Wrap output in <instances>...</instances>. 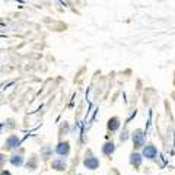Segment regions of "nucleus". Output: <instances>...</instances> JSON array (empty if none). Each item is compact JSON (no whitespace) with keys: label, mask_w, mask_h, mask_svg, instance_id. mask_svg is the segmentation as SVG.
Instances as JSON below:
<instances>
[{"label":"nucleus","mask_w":175,"mask_h":175,"mask_svg":"<svg viewBox=\"0 0 175 175\" xmlns=\"http://www.w3.org/2000/svg\"><path fill=\"white\" fill-rule=\"evenodd\" d=\"M133 143H134V148L144 146V134L142 130H136L133 133Z\"/></svg>","instance_id":"nucleus-1"},{"label":"nucleus","mask_w":175,"mask_h":175,"mask_svg":"<svg viewBox=\"0 0 175 175\" xmlns=\"http://www.w3.org/2000/svg\"><path fill=\"white\" fill-rule=\"evenodd\" d=\"M83 165L86 166L88 169H96L99 166V161L95 156H86V159L83 161Z\"/></svg>","instance_id":"nucleus-2"},{"label":"nucleus","mask_w":175,"mask_h":175,"mask_svg":"<svg viewBox=\"0 0 175 175\" xmlns=\"http://www.w3.org/2000/svg\"><path fill=\"white\" fill-rule=\"evenodd\" d=\"M156 153H158V150H156V148L152 146V144H149V146H146V148L143 149V156L148 159H153L156 156Z\"/></svg>","instance_id":"nucleus-3"},{"label":"nucleus","mask_w":175,"mask_h":175,"mask_svg":"<svg viewBox=\"0 0 175 175\" xmlns=\"http://www.w3.org/2000/svg\"><path fill=\"white\" fill-rule=\"evenodd\" d=\"M69 150H70V146H69L67 142H60L57 144V148H55V152L59 153V155H67Z\"/></svg>","instance_id":"nucleus-4"},{"label":"nucleus","mask_w":175,"mask_h":175,"mask_svg":"<svg viewBox=\"0 0 175 175\" xmlns=\"http://www.w3.org/2000/svg\"><path fill=\"white\" fill-rule=\"evenodd\" d=\"M18 144H19V137H18V136H10V137H7V140H6V148H7V149L16 148Z\"/></svg>","instance_id":"nucleus-5"},{"label":"nucleus","mask_w":175,"mask_h":175,"mask_svg":"<svg viewBox=\"0 0 175 175\" xmlns=\"http://www.w3.org/2000/svg\"><path fill=\"white\" fill-rule=\"evenodd\" d=\"M118 127H120V120H118L117 117H112V118L108 121V128L109 130H112V131H115Z\"/></svg>","instance_id":"nucleus-6"},{"label":"nucleus","mask_w":175,"mask_h":175,"mask_svg":"<svg viewBox=\"0 0 175 175\" xmlns=\"http://www.w3.org/2000/svg\"><path fill=\"white\" fill-rule=\"evenodd\" d=\"M53 168L57 171H64L66 169V162L64 161H61V159H55L53 161Z\"/></svg>","instance_id":"nucleus-7"},{"label":"nucleus","mask_w":175,"mask_h":175,"mask_svg":"<svg viewBox=\"0 0 175 175\" xmlns=\"http://www.w3.org/2000/svg\"><path fill=\"white\" fill-rule=\"evenodd\" d=\"M130 164L134 165V166H140V164H142V156H140L139 153H133L130 156Z\"/></svg>","instance_id":"nucleus-8"},{"label":"nucleus","mask_w":175,"mask_h":175,"mask_svg":"<svg viewBox=\"0 0 175 175\" xmlns=\"http://www.w3.org/2000/svg\"><path fill=\"white\" fill-rule=\"evenodd\" d=\"M114 143H105L104 146H102V153L104 155H111V153L114 152Z\"/></svg>","instance_id":"nucleus-9"},{"label":"nucleus","mask_w":175,"mask_h":175,"mask_svg":"<svg viewBox=\"0 0 175 175\" xmlns=\"http://www.w3.org/2000/svg\"><path fill=\"white\" fill-rule=\"evenodd\" d=\"M10 162H12V165H15V166H21V165L23 164V159H22L21 155H13L10 158Z\"/></svg>","instance_id":"nucleus-10"},{"label":"nucleus","mask_w":175,"mask_h":175,"mask_svg":"<svg viewBox=\"0 0 175 175\" xmlns=\"http://www.w3.org/2000/svg\"><path fill=\"white\" fill-rule=\"evenodd\" d=\"M121 142H124V140H127V131H124V133H123V134H121Z\"/></svg>","instance_id":"nucleus-11"},{"label":"nucleus","mask_w":175,"mask_h":175,"mask_svg":"<svg viewBox=\"0 0 175 175\" xmlns=\"http://www.w3.org/2000/svg\"><path fill=\"white\" fill-rule=\"evenodd\" d=\"M2 175H10V172H7V171H2Z\"/></svg>","instance_id":"nucleus-12"}]
</instances>
